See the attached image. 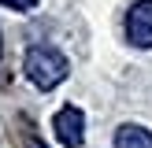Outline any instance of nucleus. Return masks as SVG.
<instances>
[{
	"instance_id": "4",
	"label": "nucleus",
	"mask_w": 152,
	"mask_h": 148,
	"mask_svg": "<svg viewBox=\"0 0 152 148\" xmlns=\"http://www.w3.org/2000/svg\"><path fill=\"white\" fill-rule=\"evenodd\" d=\"M115 148H152V133L145 130V126H119L115 130Z\"/></svg>"
},
{
	"instance_id": "1",
	"label": "nucleus",
	"mask_w": 152,
	"mask_h": 148,
	"mask_svg": "<svg viewBox=\"0 0 152 148\" xmlns=\"http://www.w3.org/2000/svg\"><path fill=\"white\" fill-rule=\"evenodd\" d=\"M22 70H26V78L34 81L37 89H56L59 81L67 78V59L59 48H52V44H34V48L26 52V59H22Z\"/></svg>"
},
{
	"instance_id": "6",
	"label": "nucleus",
	"mask_w": 152,
	"mask_h": 148,
	"mask_svg": "<svg viewBox=\"0 0 152 148\" xmlns=\"http://www.w3.org/2000/svg\"><path fill=\"white\" fill-rule=\"evenodd\" d=\"M0 52H4V44H0Z\"/></svg>"
},
{
	"instance_id": "2",
	"label": "nucleus",
	"mask_w": 152,
	"mask_h": 148,
	"mask_svg": "<svg viewBox=\"0 0 152 148\" xmlns=\"http://www.w3.org/2000/svg\"><path fill=\"white\" fill-rule=\"evenodd\" d=\"M52 130H56V141L63 148H82V141H86V115H82L78 107H59L56 118H52Z\"/></svg>"
},
{
	"instance_id": "3",
	"label": "nucleus",
	"mask_w": 152,
	"mask_h": 148,
	"mask_svg": "<svg viewBox=\"0 0 152 148\" xmlns=\"http://www.w3.org/2000/svg\"><path fill=\"white\" fill-rule=\"evenodd\" d=\"M126 41L134 48H152V0H137L126 11Z\"/></svg>"
},
{
	"instance_id": "5",
	"label": "nucleus",
	"mask_w": 152,
	"mask_h": 148,
	"mask_svg": "<svg viewBox=\"0 0 152 148\" xmlns=\"http://www.w3.org/2000/svg\"><path fill=\"white\" fill-rule=\"evenodd\" d=\"M0 4H4V7H11V11H30L37 0H0Z\"/></svg>"
}]
</instances>
